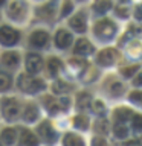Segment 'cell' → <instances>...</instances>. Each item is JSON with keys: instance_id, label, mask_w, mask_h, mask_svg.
<instances>
[{"instance_id": "obj_1", "label": "cell", "mask_w": 142, "mask_h": 146, "mask_svg": "<svg viewBox=\"0 0 142 146\" xmlns=\"http://www.w3.org/2000/svg\"><path fill=\"white\" fill-rule=\"evenodd\" d=\"M44 82L38 78H32L29 75H21L18 78V88L25 93H38L44 90Z\"/></svg>"}, {"instance_id": "obj_2", "label": "cell", "mask_w": 142, "mask_h": 146, "mask_svg": "<svg viewBox=\"0 0 142 146\" xmlns=\"http://www.w3.org/2000/svg\"><path fill=\"white\" fill-rule=\"evenodd\" d=\"M115 34H116V25H115L112 20L104 18V20H101L95 25V35L98 36L99 40L109 41V40L113 38Z\"/></svg>"}, {"instance_id": "obj_3", "label": "cell", "mask_w": 142, "mask_h": 146, "mask_svg": "<svg viewBox=\"0 0 142 146\" xmlns=\"http://www.w3.org/2000/svg\"><path fill=\"white\" fill-rule=\"evenodd\" d=\"M2 113L6 120H15L20 116V104L14 98H6L2 100Z\"/></svg>"}, {"instance_id": "obj_4", "label": "cell", "mask_w": 142, "mask_h": 146, "mask_svg": "<svg viewBox=\"0 0 142 146\" xmlns=\"http://www.w3.org/2000/svg\"><path fill=\"white\" fill-rule=\"evenodd\" d=\"M20 40V34L9 26L0 27V44L3 46H15Z\"/></svg>"}, {"instance_id": "obj_5", "label": "cell", "mask_w": 142, "mask_h": 146, "mask_svg": "<svg viewBox=\"0 0 142 146\" xmlns=\"http://www.w3.org/2000/svg\"><path fill=\"white\" fill-rule=\"evenodd\" d=\"M8 15L15 21H20L26 15V5L20 0H14L8 8Z\"/></svg>"}, {"instance_id": "obj_6", "label": "cell", "mask_w": 142, "mask_h": 146, "mask_svg": "<svg viewBox=\"0 0 142 146\" xmlns=\"http://www.w3.org/2000/svg\"><path fill=\"white\" fill-rule=\"evenodd\" d=\"M41 68H43V58L37 53H29L26 56V70L27 73H38Z\"/></svg>"}, {"instance_id": "obj_7", "label": "cell", "mask_w": 142, "mask_h": 146, "mask_svg": "<svg viewBox=\"0 0 142 146\" xmlns=\"http://www.w3.org/2000/svg\"><path fill=\"white\" fill-rule=\"evenodd\" d=\"M49 43V34L44 31H35L32 32L29 36V44L32 47H44L46 44Z\"/></svg>"}, {"instance_id": "obj_8", "label": "cell", "mask_w": 142, "mask_h": 146, "mask_svg": "<svg viewBox=\"0 0 142 146\" xmlns=\"http://www.w3.org/2000/svg\"><path fill=\"white\" fill-rule=\"evenodd\" d=\"M98 64L99 66H102V67H109V66H112V64L116 61V50L115 49H104V50H101V52L98 53Z\"/></svg>"}, {"instance_id": "obj_9", "label": "cell", "mask_w": 142, "mask_h": 146, "mask_svg": "<svg viewBox=\"0 0 142 146\" xmlns=\"http://www.w3.org/2000/svg\"><path fill=\"white\" fill-rule=\"evenodd\" d=\"M38 134L41 135V139L44 141H48V143H54V141L57 140V132H55V129L52 128V125H50L49 122H43L38 126Z\"/></svg>"}, {"instance_id": "obj_10", "label": "cell", "mask_w": 142, "mask_h": 146, "mask_svg": "<svg viewBox=\"0 0 142 146\" xmlns=\"http://www.w3.org/2000/svg\"><path fill=\"white\" fill-rule=\"evenodd\" d=\"M72 41H73V36L69 31L60 29L57 34H55V46L60 49H67L69 46L72 44Z\"/></svg>"}, {"instance_id": "obj_11", "label": "cell", "mask_w": 142, "mask_h": 146, "mask_svg": "<svg viewBox=\"0 0 142 146\" xmlns=\"http://www.w3.org/2000/svg\"><path fill=\"white\" fill-rule=\"evenodd\" d=\"M69 26L72 27L75 32H78V34H82V32H86L87 29V23H86V17H84V14H76V15H73L70 18V21H69Z\"/></svg>"}, {"instance_id": "obj_12", "label": "cell", "mask_w": 142, "mask_h": 146, "mask_svg": "<svg viewBox=\"0 0 142 146\" xmlns=\"http://www.w3.org/2000/svg\"><path fill=\"white\" fill-rule=\"evenodd\" d=\"M73 52H75V55H80V56H87V55L93 52V46L86 38H80L76 41L75 47H73Z\"/></svg>"}, {"instance_id": "obj_13", "label": "cell", "mask_w": 142, "mask_h": 146, "mask_svg": "<svg viewBox=\"0 0 142 146\" xmlns=\"http://www.w3.org/2000/svg\"><path fill=\"white\" fill-rule=\"evenodd\" d=\"M18 146H38V139H37L34 135V132H31L29 129H21Z\"/></svg>"}, {"instance_id": "obj_14", "label": "cell", "mask_w": 142, "mask_h": 146, "mask_svg": "<svg viewBox=\"0 0 142 146\" xmlns=\"http://www.w3.org/2000/svg\"><path fill=\"white\" fill-rule=\"evenodd\" d=\"M20 62V58L15 52H6L2 55V64L8 68H15Z\"/></svg>"}, {"instance_id": "obj_15", "label": "cell", "mask_w": 142, "mask_h": 146, "mask_svg": "<svg viewBox=\"0 0 142 146\" xmlns=\"http://www.w3.org/2000/svg\"><path fill=\"white\" fill-rule=\"evenodd\" d=\"M38 119V108L34 104L26 105L25 111H23V120L25 122H35Z\"/></svg>"}, {"instance_id": "obj_16", "label": "cell", "mask_w": 142, "mask_h": 146, "mask_svg": "<svg viewBox=\"0 0 142 146\" xmlns=\"http://www.w3.org/2000/svg\"><path fill=\"white\" fill-rule=\"evenodd\" d=\"M0 137H2L5 145L11 146L14 141H15V139H17V131L14 129V128H5V129L2 131V134H0Z\"/></svg>"}, {"instance_id": "obj_17", "label": "cell", "mask_w": 142, "mask_h": 146, "mask_svg": "<svg viewBox=\"0 0 142 146\" xmlns=\"http://www.w3.org/2000/svg\"><path fill=\"white\" fill-rule=\"evenodd\" d=\"M112 0H95V5H93V9L98 14H105L107 11L112 9Z\"/></svg>"}, {"instance_id": "obj_18", "label": "cell", "mask_w": 142, "mask_h": 146, "mask_svg": "<svg viewBox=\"0 0 142 146\" xmlns=\"http://www.w3.org/2000/svg\"><path fill=\"white\" fill-rule=\"evenodd\" d=\"M63 143H64V146H86L81 137H78L75 134H70V132L64 135Z\"/></svg>"}, {"instance_id": "obj_19", "label": "cell", "mask_w": 142, "mask_h": 146, "mask_svg": "<svg viewBox=\"0 0 142 146\" xmlns=\"http://www.w3.org/2000/svg\"><path fill=\"white\" fill-rule=\"evenodd\" d=\"M72 90L70 84H67V82L64 81H55L52 84V91L57 94H64V93H69V91Z\"/></svg>"}, {"instance_id": "obj_20", "label": "cell", "mask_w": 142, "mask_h": 146, "mask_svg": "<svg viewBox=\"0 0 142 146\" xmlns=\"http://www.w3.org/2000/svg\"><path fill=\"white\" fill-rule=\"evenodd\" d=\"M131 117H133V113H131V110H128V108H118L116 111H115V119H116V122L125 123L128 119H131Z\"/></svg>"}, {"instance_id": "obj_21", "label": "cell", "mask_w": 142, "mask_h": 146, "mask_svg": "<svg viewBox=\"0 0 142 146\" xmlns=\"http://www.w3.org/2000/svg\"><path fill=\"white\" fill-rule=\"evenodd\" d=\"M113 132H115V135H116L118 139H127V135H128V128L125 126V123L116 122V123L113 125Z\"/></svg>"}, {"instance_id": "obj_22", "label": "cell", "mask_w": 142, "mask_h": 146, "mask_svg": "<svg viewBox=\"0 0 142 146\" xmlns=\"http://www.w3.org/2000/svg\"><path fill=\"white\" fill-rule=\"evenodd\" d=\"M60 68H61V61L58 58H50L48 61V72L50 76H57Z\"/></svg>"}, {"instance_id": "obj_23", "label": "cell", "mask_w": 142, "mask_h": 146, "mask_svg": "<svg viewBox=\"0 0 142 146\" xmlns=\"http://www.w3.org/2000/svg\"><path fill=\"white\" fill-rule=\"evenodd\" d=\"M43 104H44V107H48V110H49L50 114H57L60 110H61V107H60V104H58V100H54L52 98H49V96L43 99Z\"/></svg>"}, {"instance_id": "obj_24", "label": "cell", "mask_w": 142, "mask_h": 146, "mask_svg": "<svg viewBox=\"0 0 142 146\" xmlns=\"http://www.w3.org/2000/svg\"><path fill=\"white\" fill-rule=\"evenodd\" d=\"M76 105H78V108H80V110H86V108L92 107V98H90V94L81 93L80 96H78V99H76Z\"/></svg>"}, {"instance_id": "obj_25", "label": "cell", "mask_w": 142, "mask_h": 146, "mask_svg": "<svg viewBox=\"0 0 142 146\" xmlns=\"http://www.w3.org/2000/svg\"><path fill=\"white\" fill-rule=\"evenodd\" d=\"M11 84H12L11 75H8V73H5V72H0V91L11 88Z\"/></svg>"}, {"instance_id": "obj_26", "label": "cell", "mask_w": 142, "mask_h": 146, "mask_svg": "<svg viewBox=\"0 0 142 146\" xmlns=\"http://www.w3.org/2000/svg\"><path fill=\"white\" fill-rule=\"evenodd\" d=\"M73 126L84 131V129L89 128V119H87L86 116H82V114H80V116H76L75 119H73Z\"/></svg>"}, {"instance_id": "obj_27", "label": "cell", "mask_w": 142, "mask_h": 146, "mask_svg": "<svg viewBox=\"0 0 142 146\" xmlns=\"http://www.w3.org/2000/svg\"><path fill=\"white\" fill-rule=\"evenodd\" d=\"M124 90H125V87H124V84L119 81H115L113 84L110 85V94H113V96H121L124 93Z\"/></svg>"}, {"instance_id": "obj_28", "label": "cell", "mask_w": 142, "mask_h": 146, "mask_svg": "<svg viewBox=\"0 0 142 146\" xmlns=\"http://www.w3.org/2000/svg\"><path fill=\"white\" fill-rule=\"evenodd\" d=\"M38 15L43 18H52L54 17V5H46V6L38 9Z\"/></svg>"}, {"instance_id": "obj_29", "label": "cell", "mask_w": 142, "mask_h": 146, "mask_svg": "<svg viewBox=\"0 0 142 146\" xmlns=\"http://www.w3.org/2000/svg\"><path fill=\"white\" fill-rule=\"evenodd\" d=\"M92 110H93V113L98 114V116H104L105 114V105L101 102V100H93V102H92Z\"/></svg>"}, {"instance_id": "obj_30", "label": "cell", "mask_w": 142, "mask_h": 146, "mask_svg": "<svg viewBox=\"0 0 142 146\" xmlns=\"http://www.w3.org/2000/svg\"><path fill=\"white\" fill-rule=\"evenodd\" d=\"M131 125H133V129L141 132L142 131V114H135L131 117Z\"/></svg>"}, {"instance_id": "obj_31", "label": "cell", "mask_w": 142, "mask_h": 146, "mask_svg": "<svg viewBox=\"0 0 142 146\" xmlns=\"http://www.w3.org/2000/svg\"><path fill=\"white\" fill-rule=\"evenodd\" d=\"M95 131L101 132V134H107V131H109L107 122H105V120H98L95 123Z\"/></svg>"}, {"instance_id": "obj_32", "label": "cell", "mask_w": 142, "mask_h": 146, "mask_svg": "<svg viewBox=\"0 0 142 146\" xmlns=\"http://www.w3.org/2000/svg\"><path fill=\"white\" fill-rule=\"evenodd\" d=\"M69 64H70V67L73 68V70H76V72L86 68V62L81 61V59H72V61H69Z\"/></svg>"}, {"instance_id": "obj_33", "label": "cell", "mask_w": 142, "mask_h": 146, "mask_svg": "<svg viewBox=\"0 0 142 146\" xmlns=\"http://www.w3.org/2000/svg\"><path fill=\"white\" fill-rule=\"evenodd\" d=\"M72 9H73V5H72L70 0H64V5H63V8H61V17L69 15V14L72 12Z\"/></svg>"}, {"instance_id": "obj_34", "label": "cell", "mask_w": 142, "mask_h": 146, "mask_svg": "<svg viewBox=\"0 0 142 146\" xmlns=\"http://www.w3.org/2000/svg\"><path fill=\"white\" fill-rule=\"evenodd\" d=\"M137 72V66H131V67H124L122 70H121V73L125 78H131L133 75H135V73Z\"/></svg>"}, {"instance_id": "obj_35", "label": "cell", "mask_w": 142, "mask_h": 146, "mask_svg": "<svg viewBox=\"0 0 142 146\" xmlns=\"http://www.w3.org/2000/svg\"><path fill=\"white\" fill-rule=\"evenodd\" d=\"M130 100L135 104H142V91H133V93L130 94Z\"/></svg>"}, {"instance_id": "obj_36", "label": "cell", "mask_w": 142, "mask_h": 146, "mask_svg": "<svg viewBox=\"0 0 142 146\" xmlns=\"http://www.w3.org/2000/svg\"><path fill=\"white\" fill-rule=\"evenodd\" d=\"M58 104H60V107H61V110H67L69 105H70V100L67 98H61V99H58Z\"/></svg>"}, {"instance_id": "obj_37", "label": "cell", "mask_w": 142, "mask_h": 146, "mask_svg": "<svg viewBox=\"0 0 142 146\" xmlns=\"http://www.w3.org/2000/svg\"><path fill=\"white\" fill-rule=\"evenodd\" d=\"M92 146H105V140L102 137H95L93 141H92Z\"/></svg>"}, {"instance_id": "obj_38", "label": "cell", "mask_w": 142, "mask_h": 146, "mask_svg": "<svg viewBox=\"0 0 142 146\" xmlns=\"http://www.w3.org/2000/svg\"><path fill=\"white\" fill-rule=\"evenodd\" d=\"M116 12H118V15H119V17H122V18H125V17L128 15V14H127V12H128V11H127V8H125V9H124V8H118V9H116Z\"/></svg>"}, {"instance_id": "obj_39", "label": "cell", "mask_w": 142, "mask_h": 146, "mask_svg": "<svg viewBox=\"0 0 142 146\" xmlns=\"http://www.w3.org/2000/svg\"><path fill=\"white\" fill-rule=\"evenodd\" d=\"M135 17L137 18V20H142V6H139L136 9V14H135Z\"/></svg>"}, {"instance_id": "obj_40", "label": "cell", "mask_w": 142, "mask_h": 146, "mask_svg": "<svg viewBox=\"0 0 142 146\" xmlns=\"http://www.w3.org/2000/svg\"><path fill=\"white\" fill-rule=\"evenodd\" d=\"M135 84H136V85H142V73L135 79Z\"/></svg>"}, {"instance_id": "obj_41", "label": "cell", "mask_w": 142, "mask_h": 146, "mask_svg": "<svg viewBox=\"0 0 142 146\" xmlns=\"http://www.w3.org/2000/svg\"><path fill=\"white\" fill-rule=\"evenodd\" d=\"M125 146H141V145L137 143V141H127Z\"/></svg>"}, {"instance_id": "obj_42", "label": "cell", "mask_w": 142, "mask_h": 146, "mask_svg": "<svg viewBox=\"0 0 142 146\" xmlns=\"http://www.w3.org/2000/svg\"><path fill=\"white\" fill-rule=\"evenodd\" d=\"M5 3V0H0V6H2V5Z\"/></svg>"}, {"instance_id": "obj_43", "label": "cell", "mask_w": 142, "mask_h": 146, "mask_svg": "<svg viewBox=\"0 0 142 146\" xmlns=\"http://www.w3.org/2000/svg\"><path fill=\"white\" fill-rule=\"evenodd\" d=\"M76 2H84V0H76Z\"/></svg>"}, {"instance_id": "obj_44", "label": "cell", "mask_w": 142, "mask_h": 146, "mask_svg": "<svg viewBox=\"0 0 142 146\" xmlns=\"http://www.w3.org/2000/svg\"><path fill=\"white\" fill-rule=\"evenodd\" d=\"M122 2H127V0H122Z\"/></svg>"}, {"instance_id": "obj_45", "label": "cell", "mask_w": 142, "mask_h": 146, "mask_svg": "<svg viewBox=\"0 0 142 146\" xmlns=\"http://www.w3.org/2000/svg\"><path fill=\"white\" fill-rule=\"evenodd\" d=\"M0 146H2V145H0Z\"/></svg>"}]
</instances>
